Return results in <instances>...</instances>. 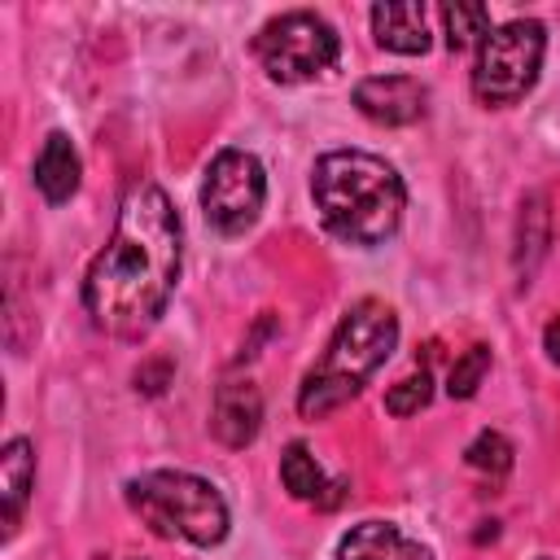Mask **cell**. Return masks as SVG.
Segmentation results:
<instances>
[{
    "label": "cell",
    "instance_id": "obj_1",
    "mask_svg": "<svg viewBox=\"0 0 560 560\" xmlns=\"http://www.w3.org/2000/svg\"><path fill=\"white\" fill-rule=\"evenodd\" d=\"M179 280V219L158 184H131L109 245L83 276V306L109 337H140L158 324Z\"/></svg>",
    "mask_w": 560,
    "mask_h": 560
},
{
    "label": "cell",
    "instance_id": "obj_2",
    "mask_svg": "<svg viewBox=\"0 0 560 560\" xmlns=\"http://www.w3.org/2000/svg\"><path fill=\"white\" fill-rule=\"evenodd\" d=\"M311 192L324 228L346 245H381L398 232L407 188L398 171L359 149H332L315 162Z\"/></svg>",
    "mask_w": 560,
    "mask_h": 560
},
{
    "label": "cell",
    "instance_id": "obj_3",
    "mask_svg": "<svg viewBox=\"0 0 560 560\" xmlns=\"http://www.w3.org/2000/svg\"><path fill=\"white\" fill-rule=\"evenodd\" d=\"M394 341H398V315L376 298L354 302L341 315V324L332 328L319 363L302 376L298 411L306 420H319V416L337 411L341 402H350L363 389V381L389 359Z\"/></svg>",
    "mask_w": 560,
    "mask_h": 560
},
{
    "label": "cell",
    "instance_id": "obj_4",
    "mask_svg": "<svg viewBox=\"0 0 560 560\" xmlns=\"http://www.w3.org/2000/svg\"><path fill=\"white\" fill-rule=\"evenodd\" d=\"M127 503L162 538H184L192 547H214L228 534L223 494L210 481L192 477V472H175V468L140 472V477L127 481Z\"/></svg>",
    "mask_w": 560,
    "mask_h": 560
},
{
    "label": "cell",
    "instance_id": "obj_5",
    "mask_svg": "<svg viewBox=\"0 0 560 560\" xmlns=\"http://www.w3.org/2000/svg\"><path fill=\"white\" fill-rule=\"evenodd\" d=\"M547 52V31L534 18H512L477 44V66H472V96L481 105H512L521 101L542 66Z\"/></svg>",
    "mask_w": 560,
    "mask_h": 560
},
{
    "label": "cell",
    "instance_id": "obj_6",
    "mask_svg": "<svg viewBox=\"0 0 560 560\" xmlns=\"http://www.w3.org/2000/svg\"><path fill=\"white\" fill-rule=\"evenodd\" d=\"M341 52L337 31L311 13V9H293L280 13L271 22H262V31L254 35V57L267 70V79L276 83H306L315 74H324Z\"/></svg>",
    "mask_w": 560,
    "mask_h": 560
},
{
    "label": "cell",
    "instance_id": "obj_7",
    "mask_svg": "<svg viewBox=\"0 0 560 560\" xmlns=\"http://www.w3.org/2000/svg\"><path fill=\"white\" fill-rule=\"evenodd\" d=\"M262 197H267V175H262V162L254 153L223 149L210 158L206 184H201V210H206V223L214 232L241 236L245 228H254Z\"/></svg>",
    "mask_w": 560,
    "mask_h": 560
},
{
    "label": "cell",
    "instance_id": "obj_8",
    "mask_svg": "<svg viewBox=\"0 0 560 560\" xmlns=\"http://www.w3.org/2000/svg\"><path fill=\"white\" fill-rule=\"evenodd\" d=\"M354 105L359 114H368L372 122L385 127H407L416 118H424L429 109V88L411 74H372L354 88Z\"/></svg>",
    "mask_w": 560,
    "mask_h": 560
},
{
    "label": "cell",
    "instance_id": "obj_9",
    "mask_svg": "<svg viewBox=\"0 0 560 560\" xmlns=\"http://www.w3.org/2000/svg\"><path fill=\"white\" fill-rule=\"evenodd\" d=\"M210 429H214V438H219L223 446H232V451L249 446V442L258 438V429H262V394H258V385H249V381H228V385H219L214 411H210Z\"/></svg>",
    "mask_w": 560,
    "mask_h": 560
},
{
    "label": "cell",
    "instance_id": "obj_10",
    "mask_svg": "<svg viewBox=\"0 0 560 560\" xmlns=\"http://www.w3.org/2000/svg\"><path fill=\"white\" fill-rule=\"evenodd\" d=\"M337 560H433V551L416 538H407L398 525L389 521H359L341 547H337Z\"/></svg>",
    "mask_w": 560,
    "mask_h": 560
},
{
    "label": "cell",
    "instance_id": "obj_11",
    "mask_svg": "<svg viewBox=\"0 0 560 560\" xmlns=\"http://www.w3.org/2000/svg\"><path fill=\"white\" fill-rule=\"evenodd\" d=\"M372 35L381 48L416 57L429 48V26H424V4L416 0H389L372 9Z\"/></svg>",
    "mask_w": 560,
    "mask_h": 560
},
{
    "label": "cell",
    "instance_id": "obj_12",
    "mask_svg": "<svg viewBox=\"0 0 560 560\" xmlns=\"http://www.w3.org/2000/svg\"><path fill=\"white\" fill-rule=\"evenodd\" d=\"M35 490V446L26 438H9L0 455V494H4V538L18 534L26 499Z\"/></svg>",
    "mask_w": 560,
    "mask_h": 560
},
{
    "label": "cell",
    "instance_id": "obj_13",
    "mask_svg": "<svg viewBox=\"0 0 560 560\" xmlns=\"http://www.w3.org/2000/svg\"><path fill=\"white\" fill-rule=\"evenodd\" d=\"M35 188L52 206L74 197V188H79V153H74L66 131H48L44 136V144L35 153Z\"/></svg>",
    "mask_w": 560,
    "mask_h": 560
},
{
    "label": "cell",
    "instance_id": "obj_14",
    "mask_svg": "<svg viewBox=\"0 0 560 560\" xmlns=\"http://www.w3.org/2000/svg\"><path fill=\"white\" fill-rule=\"evenodd\" d=\"M547 228H551L547 197L542 192H529L521 201V219H516V276H521V284H529L538 258L547 254Z\"/></svg>",
    "mask_w": 560,
    "mask_h": 560
},
{
    "label": "cell",
    "instance_id": "obj_15",
    "mask_svg": "<svg viewBox=\"0 0 560 560\" xmlns=\"http://www.w3.org/2000/svg\"><path fill=\"white\" fill-rule=\"evenodd\" d=\"M280 481H284V490L293 494V499H306V503H324L328 508V494L324 490H337V486H328L324 481V468L315 464V455L302 446V442H293V446H284V455H280Z\"/></svg>",
    "mask_w": 560,
    "mask_h": 560
},
{
    "label": "cell",
    "instance_id": "obj_16",
    "mask_svg": "<svg viewBox=\"0 0 560 560\" xmlns=\"http://www.w3.org/2000/svg\"><path fill=\"white\" fill-rule=\"evenodd\" d=\"M442 26H446V44H451V48H468L472 39H477V44L486 39L490 13H486V4H464V0H455V4H442Z\"/></svg>",
    "mask_w": 560,
    "mask_h": 560
},
{
    "label": "cell",
    "instance_id": "obj_17",
    "mask_svg": "<svg viewBox=\"0 0 560 560\" xmlns=\"http://www.w3.org/2000/svg\"><path fill=\"white\" fill-rule=\"evenodd\" d=\"M464 459H468V468H477V472L503 477V472L512 468V442H508L503 433H494V429H481V433L468 442Z\"/></svg>",
    "mask_w": 560,
    "mask_h": 560
},
{
    "label": "cell",
    "instance_id": "obj_18",
    "mask_svg": "<svg viewBox=\"0 0 560 560\" xmlns=\"http://www.w3.org/2000/svg\"><path fill=\"white\" fill-rule=\"evenodd\" d=\"M486 368H490V350H486V346H468V350L451 363L446 394H451V398H472L477 385H481V376H486Z\"/></svg>",
    "mask_w": 560,
    "mask_h": 560
},
{
    "label": "cell",
    "instance_id": "obj_19",
    "mask_svg": "<svg viewBox=\"0 0 560 560\" xmlns=\"http://www.w3.org/2000/svg\"><path fill=\"white\" fill-rule=\"evenodd\" d=\"M429 398H433V376L420 368V372L402 376L398 385H389V394H385V407H389L394 416H416V411H420Z\"/></svg>",
    "mask_w": 560,
    "mask_h": 560
},
{
    "label": "cell",
    "instance_id": "obj_20",
    "mask_svg": "<svg viewBox=\"0 0 560 560\" xmlns=\"http://www.w3.org/2000/svg\"><path fill=\"white\" fill-rule=\"evenodd\" d=\"M166 376H171V363H149V368L136 372V389H144V394H162Z\"/></svg>",
    "mask_w": 560,
    "mask_h": 560
},
{
    "label": "cell",
    "instance_id": "obj_21",
    "mask_svg": "<svg viewBox=\"0 0 560 560\" xmlns=\"http://www.w3.org/2000/svg\"><path fill=\"white\" fill-rule=\"evenodd\" d=\"M542 350H547V359L560 368V315L547 319V328H542Z\"/></svg>",
    "mask_w": 560,
    "mask_h": 560
},
{
    "label": "cell",
    "instance_id": "obj_22",
    "mask_svg": "<svg viewBox=\"0 0 560 560\" xmlns=\"http://www.w3.org/2000/svg\"><path fill=\"white\" fill-rule=\"evenodd\" d=\"M542 560H556V556H542Z\"/></svg>",
    "mask_w": 560,
    "mask_h": 560
}]
</instances>
